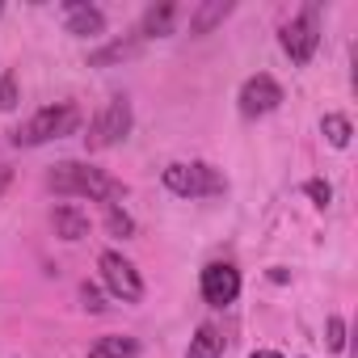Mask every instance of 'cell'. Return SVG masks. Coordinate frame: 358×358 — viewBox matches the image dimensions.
Returning a JSON list of instances; mask_svg holds the SVG:
<instances>
[{
	"label": "cell",
	"instance_id": "cell-1",
	"mask_svg": "<svg viewBox=\"0 0 358 358\" xmlns=\"http://www.w3.org/2000/svg\"><path fill=\"white\" fill-rule=\"evenodd\" d=\"M47 186L55 194H76V199H93V203H106L114 207V199H122V182H114L110 173L93 169V164H80V160H64L47 173Z\"/></svg>",
	"mask_w": 358,
	"mask_h": 358
},
{
	"label": "cell",
	"instance_id": "cell-2",
	"mask_svg": "<svg viewBox=\"0 0 358 358\" xmlns=\"http://www.w3.org/2000/svg\"><path fill=\"white\" fill-rule=\"evenodd\" d=\"M76 127H80V110H76L72 101H59V106L38 110L30 122H22V127L13 131V143H17V148H38V143H47V139L72 135Z\"/></svg>",
	"mask_w": 358,
	"mask_h": 358
},
{
	"label": "cell",
	"instance_id": "cell-3",
	"mask_svg": "<svg viewBox=\"0 0 358 358\" xmlns=\"http://www.w3.org/2000/svg\"><path fill=\"white\" fill-rule=\"evenodd\" d=\"M164 186L177 194V199H207V194H224V177L194 160V164H169L164 169Z\"/></svg>",
	"mask_w": 358,
	"mask_h": 358
},
{
	"label": "cell",
	"instance_id": "cell-4",
	"mask_svg": "<svg viewBox=\"0 0 358 358\" xmlns=\"http://www.w3.org/2000/svg\"><path fill=\"white\" fill-rule=\"evenodd\" d=\"M127 131H131V101H127V97H110V101H106V110L89 122L85 148H89V152L114 148L118 139H127Z\"/></svg>",
	"mask_w": 358,
	"mask_h": 358
},
{
	"label": "cell",
	"instance_id": "cell-5",
	"mask_svg": "<svg viewBox=\"0 0 358 358\" xmlns=\"http://www.w3.org/2000/svg\"><path fill=\"white\" fill-rule=\"evenodd\" d=\"M282 51L291 55V64H308L312 55H316V47H320V17H316V5H308L303 13H295L287 26H282Z\"/></svg>",
	"mask_w": 358,
	"mask_h": 358
},
{
	"label": "cell",
	"instance_id": "cell-6",
	"mask_svg": "<svg viewBox=\"0 0 358 358\" xmlns=\"http://www.w3.org/2000/svg\"><path fill=\"white\" fill-rule=\"evenodd\" d=\"M278 106H282V89H278V80L270 72H257V76H249L241 85V114L245 118H262V114H270Z\"/></svg>",
	"mask_w": 358,
	"mask_h": 358
},
{
	"label": "cell",
	"instance_id": "cell-7",
	"mask_svg": "<svg viewBox=\"0 0 358 358\" xmlns=\"http://www.w3.org/2000/svg\"><path fill=\"white\" fill-rule=\"evenodd\" d=\"M101 278H106V287L118 295V299H127V303H139L143 299V282H139V274H135V266L122 257V253H101Z\"/></svg>",
	"mask_w": 358,
	"mask_h": 358
},
{
	"label": "cell",
	"instance_id": "cell-8",
	"mask_svg": "<svg viewBox=\"0 0 358 358\" xmlns=\"http://www.w3.org/2000/svg\"><path fill=\"white\" fill-rule=\"evenodd\" d=\"M236 295H241V274L228 262H211L203 270V299L211 308H228V303H236Z\"/></svg>",
	"mask_w": 358,
	"mask_h": 358
},
{
	"label": "cell",
	"instance_id": "cell-9",
	"mask_svg": "<svg viewBox=\"0 0 358 358\" xmlns=\"http://www.w3.org/2000/svg\"><path fill=\"white\" fill-rule=\"evenodd\" d=\"M68 34H76V38H97V34H106L101 9H93V5H68Z\"/></svg>",
	"mask_w": 358,
	"mask_h": 358
},
{
	"label": "cell",
	"instance_id": "cell-10",
	"mask_svg": "<svg viewBox=\"0 0 358 358\" xmlns=\"http://www.w3.org/2000/svg\"><path fill=\"white\" fill-rule=\"evenodd\" d=\"M51 224H55V236H64V241H85L89 236V215L76 211V207H55Z\"/></svg>",
	"mask_w": 358,
	"mask_h": 358
},
{
	"label": "cell",
	"instance_id": "cell-11",
	"mask_svg": "<svg viewBox=\"0 0 358 358\" xmlns=\"http://www.w3.org/2000/svg\"><path fill=\"white\" fill-rule=\"evenodd\" d=\"M232 13V0H207L199 5V13L190 17V34H211V26H220Z\"/></svg>",
	"mask_w": 358,
	"mask_h": 358
},
{
	"label": "cell",
	"instance_id": "cell-12",
	"mask_svg": "<svg viewBox=\"0 0 358 358\" xmlns=\"http://www.w3.org/2000/svg\"><path fill=\"white\" fill-rule=\"evenodd\" d=\"M173 17H177L173 5H152V9L143 13L139 34H143V38H164V34H173Z\"/></svg>",
	"mask_w": 358,
	"mask_h": 358
},
{
	"label": "cell",
	"instance_id": "cell-13",
	"mask_svg": "<svg viewBox=\"0 0 358 358\" xmlns=\"http://www.w3.org/2000/svg\"><path fill=\"white\" fill-rule=\"evenodd\" d=\"M89 358H139L135 337H97L89 345Z\"/></svg>",
	"mask_w": 358,
	"mask_h": 358
},
{
	"label": "cell",
	"instance_id": "cell-14",
	"mask_svg": "<svg viewBox=\"0 0 358 358\" xmlns=\"http://www.w3.org/2000/svg\"><path fill=\"white\" fill-rule=\"evenodd\" d=\"M186 358H220V333H215L211 324H203V329L194 333V341H190Z\"/></svg>",
	"mask_w": 358,
	"mask_h": 358
},
{
	"label": "cell",
	"instance_id": "cell-15",
	"mask_svg": "<svg viewBox=\"0 0 358 358\" xmlns=\"http://www.w3.org/2000/svg\"><path fill=\"white\" fill-rule=\"evenodd\" d=\"M135 51H139V43H135V38H131V43H110V47H101V51H93V55H89V64H93V68H106V64H118V59H131Z\"/></svg>",
	"mask_w": 358,
	"mask_h": 358
},
{
	"label": "cell",
	"instance_id": "cell-16",
	"mask_svg": "<svg viewBox=\"0 0 358 358\" xmlns=\"http://www.w3.org/2000/svg\"><path fill=\"white\" fill-rule=\"evenodd\" d=\"M320 131H324V139L333 143V148H345L350 143V118L345 114H324V122H320Z\"/></svg>",
	"mask_w": 358,
	"mask_h": 358
},
{
	"label": "cell",
	"instance_id": "cell-17",
	"mask_svg": "<svg viewBox=\"0 0 358 358\" xmlns=\"http://www.w3.org/2000/svg\"><path fill=\"white\" fill-rule=\"evenodd\" d=\"M106 224H110V232H114V236H131V232H135V220H131L127 211H118V207H110V211H106Z\"/></svg>",
	"mask_w": 358,
	"mask_h": 358
},
{
	"label": "cell",
	"instance_id": "cell-18",
	"mask_svg": "<svg viewBox=\"0 0 358 358\" xmlns=\"http://www.w3.org/2000/svg\"><path fill=\"white\" fill-rule=\"evenodd\" d=\"M324 341H329V350H345V320L341 316H329V324H324Z\"/></svg>",
	"mask_w": 358,
	"mask_h": 358
},
{
	"label": "cell",
	"instance_id": "cell-19",
	"mask_svg": "<svg viewBox=\"0 0 358 358\" xmlns=\"http://www.w3.org/2000/svg\"><path fill=\"white\" fill-rule=\"evenodd\" d=\"M17 106V80H13V72H5L0 76V110H13Z\"/></svg>",
	"mask_w": 358,
	"mask_h": 358
},
{
	"label": "cell",
	"instance_id": "cell-20",
	"mask_svg": "<svg viewBox=\"0 0 358 358\" xmlns=\"http://www.w3.org/2000/svg\"><path fill=\"white\" fill-rule=\"evenodd\" d=\"M303 190H308V199H312L316 207H329V199H333V190H329V182H308Z\"/></svg>",
	"mask_w": 358,
	"mask_h": 358
},
{
	"label": "cell",
	"instance_id": "cell-21",
	"mask_svg": "<svg viewBox=\"0 0 358 358\" xmlns=\"http://www.w3.org/2000/svg\"><path fill=\"white\" fill-rule=\"evenodd\" d=\"M80 299H85V308H89V312H101V308H106V303H101V291H97V287H89V282L80 287Z\"/></svg>",
	"mask_w": 358,
	"mask_h": 358
},
{
	"label": "cell",
	"instance_id": "cell-22",
	"mask_svg": "<svg viewBox=\"0 0 358 358\" xmlns=\"http://www.w3.org/2000/svg\"><path fill=\"white\" fill-rule=\"evenodd\" d=\"M253 358H282V354H278V350H257Z\"/></svg>",
	"mask_w": 358,
	"mask_h": 358
},
{
	"label": "cell",
	"instance_id": "cell-23",
	"mask_svg": "<svg viewBox=\"0 0 358 358\" xmlns=\"http://www.w3.org/2000/svg\"><path fill=\"white\" fill-rule=\"evenodd\" d=\"M5 186H9V169H0V194H5Z\"/></svg>",
	"mask_w": 358,
	"mask_h": 358
}]
</instances>
